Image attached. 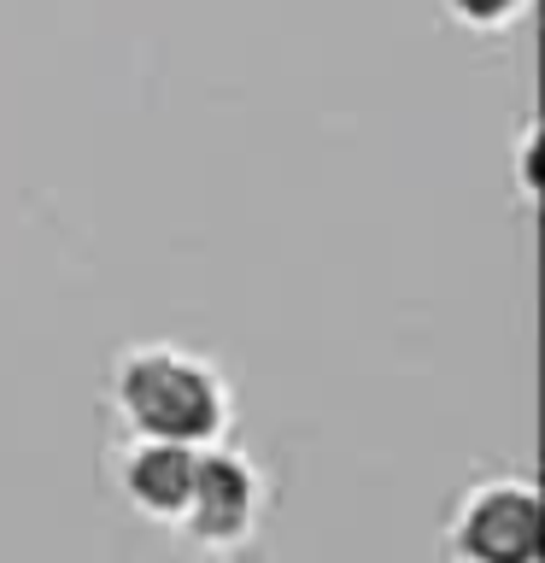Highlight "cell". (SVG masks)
Masks as SVG:
<instances>
[{"mask_svg":"<svg viewBox=\"0 0 545 563\" xmlns=\"http://www.w3.org/2000/svg\"><path fill=\"white\" fill-rule=\"evenodd\" d=\"M253 522H258V470L241 452H223L205 440L200 457H193V493L182 528L200 545H235L253 534Z\"/></svg>","mask_w":545,"mask_h":563,"instance_id":"3957f363","label":"cell"},{"mask_svg":"<svg viewBox=\"0 0 545 563\" xmlns=\"http://www.w3.org/2000/svg\"><path fill=\"white\" fill-rule=\"evenodd\" d=\"M446 545L469 563H540L545 558V499L534 482H481L457 505Z\"/></svg>","mask_w":545,"mask_h":563,"instance_id":"7a4b0ae2","label":"cell"},{"mask_svg":"<svg viewBox=\"0 0 545 563\" xmlns=\"http://www.w3.org/2000/svg\"><path fill=\"white\" fill-rule=\"evenodd\" d=\"M112 399L130 434L182 440V446H205L229 422L223 376L182 346H130L118 358Z\"/></svg>","mask_w":545,"mask_h":563,"instance_id":"6da1fadb","label":"cell"},{"mask_svg":"<svg viewBox=\"0 0 545 563\" xmlns=\"http://www.w3.org/2000/svg\"><path fill=\"white\" fill-rule=\"evenodd\" d=\"M193 457L200 446H182V440H153V434H130L118 464L123 499H130L147 522H182L188 493H193Z\"/></svg>","mask_w":545,"mask_h":563,"instance_id":"277c9868","label":"cell"},{"mask_svg":"<svg viewBox=\"0 0 545 563\" xmlns=\"http://www.w3.org/2000/svg\"><path fill=\"white\" fill-rule=\"evenodd\" d=\"M440 12L452 24H464L475 35H492V30H510L516 18L527 12V0H440Z\"/></svg>","mask_w":545,"mask_h":563,"instance_id":"5b68a950","label":"cell"}]
</instances>
